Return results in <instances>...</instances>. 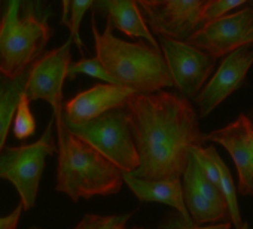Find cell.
<instances>
[{
	"mask_svg": "<svg viewBox=\"0 0 253 229\" xmlns=\"http://www.w3.org/2000/svg\"><path fill=\"white\" fill-rule=\"evenodd\" d=\"M124 109L139 155V167L131 174L146 180L180 179L191 149L206 143L191 100L166 89L134 92Z\"/></svg>",
	"mask_w": 253,
	"mask_h": 229,
	"instance_id": "1",
	"label": "cell"
},
{
	"mask_svg": "<svg viewBox=\"0 0 253 229\" xmlns=\"http://www.w3.org/2000/svg\"><path fill=\"white\" fill-rule=\"evenodd\" d=\"M57 136L55 191L72 201L115 195L124 186L122 171L64 125L63 109L52 112Z\"/></svg>",
	"mask_w": 253,
	"mask_h": 229,
	"instance_id": "2",
	"label": "cell"
},
{
	"mask_svg": "<svg viewBox=\"0 0 253 229\" xmlns=\"http://www.w3.org/2000/svg\"><path fill=\"white\" fill-rule=\"evenodd\" d=\"M91 30L95 58L118 85L130 88L136 94H152L174 86L160 48L145 40L125 42L113 36V30L107 26L100 33L95 14L91 17Z\"/></svg>",
	"mask_w": 253,
	"mask_h": 229,
	"instance_id": "3",
	"label": "cell"
},
{
	"mask_svg": "<svg viewBox=\"0 0 253 229\" xmlns=\"http://www.w3.org/2000/svg\"><path fill=\"white\" fill-rule=\"evenodd\" d=\"M43 0H3L0 18V75L17 77L45 52L54 36Z\"/></svg>",
	"mask_w": 253,
	"mask_h": 229,
	"instance_id": "4",
	"label": "cell"
},
{
	"mask_svg": "<svg viewBox=\"0 0 253 229\" xmlns=\"http://www.w3.org/2000/svg\"><path fill=\"white\" fill-rule=\"evenodd\" d=\"M55 153L57 140L54 118L49 119L38 142L18 148L5 146L0 152V179L9 180L14 185L20 195L23 210L29 211L36 205L46 158Z\"/></svg>",
	"mask_w": 253,
	"mask_h": 229,
	"instance_id": "5",
	"label": "cell"
},
{
	"mask_svg": "<svg viewBox=\"0 0 253 229\" xmlns=\"http://www.w3.org/2000/svg\"><path fill=\"white\" fill-rule=\"evenodd\" d=\"M64 125L75 136L86 142L122 173H134L139 167V155L134 145L128 114L125 109L110 110L91 121Z\"/></svg>",
	"mask_w": 253,
	"mask_h": 229,
	"instance_id": "6",
	"label": "cell"
},
{
	"mask_svg": "<svg viewBox=\"0 0 253 229\" xmlns=\"http://www.w3.org/2000/svg\"><path fill=\"white\" fill-rule=\"evenodd\" d=\"M214 0H136L152 35L186 42L204 24V12Z\"/></svg>",
	"mask_w": 253,
	"mask_h": 229,
	"instance_id": "7",
	"label": "cell"
},
{
	"mask_svg": "<svg viewBox=\"0 0 253 229\" xmlns=\"http://www.w3.org/2000/svg\"><path fill=\"white\" fill-rule=\"evenodd\" d=\"M158 45L173 85L179 89L180 95L194 100L209 80L216 66V58L183 40L166 36H158Z\"/></svg>",
	"mask_w": 253,
	"mask_h": 229,
	"instance_id": "8",
	"label": "cell"
},
{
	"mask_svg": "<svg viewBox=\"0 0 253 229\" xmlns=\"http://www.w3.org/2000/svg\"><path fill=\"white\" fill-rule=\"evenodd\" d=\"M186 43L216 60L237 49L253 46V9L244 8L204 23L188 38Z\"/></svg>",
	"mask_w": 253,
	"mask_h": 229,
	"instance_id": "9",
	"label": "cell"
},
{
	"mask_svg": "<svg viewBox=\"0 0 253 229\" xmlns=\"http://www.w3.org/2000/svg\"><path fill=\"white\" fill-rule=\"evenodd\" d=\"M72 63V40L61 46L43 52L29 69L24 94L30 103L43 100L49 103L52 112L61 110L64 97L63 86Z\"/></svg>",
	"mask_w": 253,
	"mask_h": 229,
	"instance_id": "10",
	"label": "cell"
},
{
	"mask_svg": "<svg viewBox=\"0 0 253 229\" xmlns=\"http://www.w3.org/2000/svg\"><path fill=\"white\" fill-rule=\"evenodd\" d=\"M180 179L185 207L194 225L204 226L206 223L231 222L222 192L203 174L192 155Z\"/></svg>",
	"mask_w": 253,
	"mask_h": 229,
	"instance_id": "11",
	"label": "cell"
},
{
	"mask_svg": "<svg viewBox=\"0 0 253 229\" xmlns=\"http://www.w3.org/2000/svg\"><path fill=\"white\" fill-rule=\"evenodd\" d=\"M252 66L253 48H241L223 57L216 73L194 98L198 106V118L209 116L222 101L241 88Z\"/></svg>",
	"mask_w": 253,
	"mask_h": 229,
	"instance_id": "12",
	"label": "cell"
},
{
	"mask_svg": "<svg viewBox=\"0 0 253 229\" xmlns=\"http://www.w3.org/2000/svg\"><path fill=\"white\" fill-rule=\"evenodd\" d=\"M204 142L228 151L238 173V193L253 196V118L241 113L234 122L204 134Z\"/></svg>",
	"mask_w": 253,
	"mask_h": 229,
	"instance_id": "13",
	"label": "cell"
},
{
	"mask_svg": "<svg viewBox=\"0 0 253 229\" xmlns=\"http://www.w3.org/2000/svg\"><path fill=\"white\" fill-rule=\"evenodd\" d=\"M133 94L134 91L121 85L97 83L63 103V121L69 125L91 121L110 110L124 107Z\"/></svg>",
	"mask_w": 253,
	"mask_h": 229,
	"instance_id": "14",
	"label": "cell"
},
{
	"mask_svg": "<svg viewBox=\"0 0 253 229\" xmlns=\"http://www.w3.org/2000/svg\"><path fill=\"white\" fill-rule=\"evenodd\" d=\"M92 14L104 17L107 27L128 38H137L154 48H160L157 38L146 26L136 0H94Z\"/></svg>",
	"mask_w": 253,
	"mask_h": 229,
	"instance_id": "15",
	"label": "cell"
},
{
	"mask_svg": "<svg viewBox=\"0 0 253 229\" xmlns=\"http://www.w3.org/2000/svg\"><path fill=\"white\" fill-rule=\"evenodd\" d=\"M124 185L137 196L140 202H161L170 205L177 211L186 222H191L188 210L183 201L182 179H163V180H146L133 176L131 173H122Z\"/></svg>",
	"mask_w": 253,
	"mask_h": 229,
	"instance_id": "16",
	"label": "cell"
},
{
	"mask_svg": "<svg viewBox=\"0 0 253 229\" xmlns=\"http://www.w3.org/2000/svg\"><path fill=\"white\" fill-rule=\"evenodd\" d=\"M27 73L29 70L17 77H6L0 75V152L5 148L6 139L12 128L15 109L24 92Z\"/></svg>",
	"mask_w": 253,
	"mask_h": 229,
	"instance_id": "17",
	"label": "cell"
},
{
	"mask_svg": "<svg viewBox=\"0 0 253 229\" xmlns=\"http://www.w3.org/2000/svg\"><path fill=\"white\" fill-rule=\"evenodd\" d=\"M209 158L213 161V164L217 168L219 173V191L222 192L228 211H229V220L231 225H234L235 229H240L243 225V219H241V213L238 208V198H237V189L231 176V171L228 168V165L225 164V161L220 158V155L217 153V151L213 146H204Z\"/></svg>",
	"mask_w": 253,
	"mask_h": 229,
	"instance_id": "18",
	"label": "cell"
},
{
	"mask_svg": "<svg viewBox=\"0 0 253 229\" xmlns=\"http://www.w3.org/2000/svg\"><path fill=\"white\" fill-rule=\"evenodd\" d=\"M30 104H32L30 100L23 92V95L20 97V101L17 104L15 114H14V122H12L14 136L21 142L32 137L36 131V119L32 113Z\"/></svg>",
	"mask_w": 253,
	"mask_h": 229,
	"instance_id": "19",
	"label": "cell"
},
{
	"mask_svg": "<svg viewBox=\"0 0 253 229\" xmlns=\"http://www.w3.org/2000/svg\"><path fill=\"white\" fill-rule=\"evenodd\" d=\"M136 211L124 213V214H85L82 220L73 229H125L128 220L133 217Z\"/></svg>",
	"mask_w": 253,
	"mask_h": 229,
	"instance_id": "20",
	"label": "cell"
},
{
	"mask_svg": "<svg viewBox=\"0 0 253 229\" xmlns=\"http://www.w3.org/2000/svg\"><path fill=\"white\" fill-rule=\"evenodd\" d=\"M78 75H86L104 83L118 85L116 80L110 76V73L103 67V64L97 58H82L76 63H70L67 70V79H75Z\"/></svg>",
	"mask_w": 253,
	"mask_h": 229,
	"instance_id": "21",
	"label": "cell"
},
{
	"mask_svg": "<svg viewBox=\"0 0 253 229\" xmlns=\"http://www.w3.org/2000/svg\"><path fill=\"white\" fill-rule=\"evenodd\" d=\"M94 0H72L70 8H69V20H67V27L70 30V40L78 46V49L82 52L84 51V42L81 39V23L86 11L92 8Z\"/></svg>",
	"mask_w": 253,
	"mask_h": 229,
	"instance_id": "22",
	"label": "cell"
},
{
	"mask_svg": "<svg viewBox=\"0 0 253 229\" xmlns=\"http://www.w3.org/2000/svg\"><path fill=\"white\" fill-rule=\"evenodd\" d=\"M158 229H231V222H222L207 226H197L191 222H186L177 211H170L158 225Z\"/></svg>",
	"mask_w": 253,
	"mask_h": 229,
	"instance_id": "23",
	"label": "cell"
},
{
	"mask_svg": "<svg viewBox=\"0 0 253 229\" xmlns=\"http://www.w3.org/2000/svg\"><path fill=\"white\" fill-rule=\"evenodd\" d=\"M250 0H214V2L206 9L204 12V23L207 21H211V20H216V18H220L223 15H226L229 11L244 5V3H249Z\"/></svg>",
	"mask_w": 253,
	"mask_h": 229,
	"instance_id": "24",
	"label": "cell"
},
{
	"mask_svg": "<svg viewBox=\"0 0 253 229\" xmlns=\"http://www.w3.org/2000/svg\"><path fill=\"white\" fill-rule=\"evenodd\" d=\"M21 213H23V207L21 204H18L9 214L0 217V229H18Z\"/></svg>",
	"mask_w": 253,
	"mask_h": 229,
	"instance_id": "25",
	"label": "cell"
},
{
	"mask_svg": "<svg viewBox=\"0 0 253 229\" xmlns=\"http://www.w3.org/2000/svg\"><path fill=\"white\" fill-rule=\"evenodd\" d=\"M70 2H72V0H61V23H63L64 26H67Z\"/></svg>",
	"mask_w": 253,
	"mask_h": 229,
	"instance_id": "26",
	"label": "cell"
},
{
	"mask_svg": "<svg viewBox=\"0 0 253 229\" xmlns=\"http://www.w3.org/2000/svg\"><path fill=\"white\" fill-rule=\"evenodd\" d=\"M240 229H250V228H249V223H247L246 220H243V225H241Z\"/></svg>",
	"mask_w": 253,
	"mask_h": 229,
	"instance_id": "27",
	"label": "cell"
},
{
	"mask_svg": "<svg viewBox=\"0 0 253 229\" xmlns=\"http://www.w3.org/2000/svg\"><path fill=\"white\" fill-rule=\"evenodd\" d=\"M2 9H3V0H0V18H2Z\"/></svg>",
	"mask_w": 253,
	"mask_h": 229,
	"instance_id": "28",
	"label": "cell"
},
{
	"mask_svg": "<svg viewBox=\"0 0 253 229\" xmlns=\"http://www.w3.org/2000/svg\"><path fill=\"white\" fill-rule=\"evenodd\" d=\"M249 3H250V6H249V8H252V9H253V0H250Z\"/></svg>",
	"mask_w": 253,
	"mask_h": 229,
	"instance_id": "29",
	"label": "cell"
},
{
	"mask_svg": "<svg viewBox=\"0 0 253 229\" xmlns=\"http://www.w3.org/2000/svg\"><path fill=\"white\" fill-rule=\"evenodd\" d=\"M30 229H42V228H39V226H32Z\"/></svg>",
	"mask_w": 253,
	"mask_h": 229,
	"instance_id": "30",
	"label": "cell"
},
{
	"mask_svg": "<svg viewBox=\"0 0 253 229\" xmlns=\"http://www.w3.org/2000/svg\"><path fill=\"white\" fill-rule=\"evenodd\" d=\"M133 229H143V228H133Z\"/></svg>",
	"mask_w": 253,
	"mask_h": 229,
	"instance_id": "31",
	"label": "cell"
}]
</instances>
